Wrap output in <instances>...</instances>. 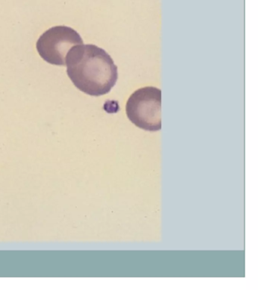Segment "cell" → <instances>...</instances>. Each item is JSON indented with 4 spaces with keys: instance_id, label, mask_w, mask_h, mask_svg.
Wrapping results in <instances>:
<instances>
[{
    "instance_id": "1",
    "label": "cell",
    "mask_w": 258,
    "mask_h": 290,
    "mask_svg": "<svg viewBox=\"0 0 258 290\" xmlns=\"http://www.w3.org/2000/svg\"><path fill=\"white\" fill-rule=\"evenodd\" d=\"M67 73L73 85L91 96L110 92L118 78L117 67L109 54L95 45H77L67 54Z\"/></svg>"
},
{
    "instance_id": "2",
    "label": "cell",
    "mask_w": 258,
    "mask_h": 290,
    "mask_svg": "<svg viewBox=\"0 0 258 290\" xmlns=\"http://www.w3.org/2000/svg\"><path fill=\"white\" fill-rule=\"evenodd\" d=\"M126 112L129 120L142 129H161V91L147 86L135 91L128 99Z\"/></svg>"
},
{
    "instance_id": "3",
    "label": "cell",
    "mask_w": 258,
    "mask_h": 290,
    "mask_svg": "<svg viewBox=\"0 0 258 290\" xmlns=\"http://www.w3.org/2000/svg\"><path fill=\"white\" fill-rule=\"evenodd\" d=\"M81 44H83L82 38L73 28L56 26L40 36L37 49L40 57L50 64L65 66L68 52L73 46Z\"/></svg>"
}]
</instances>
